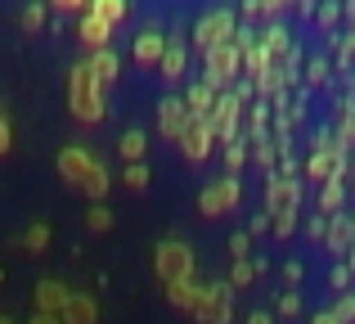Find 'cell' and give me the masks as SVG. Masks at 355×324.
Returning <instances> with one entry per match:
<instances>
[{
    "mask_svg": "<svg viewBox=\"0 0 355 324\" xmlns=\"http://www.w3.org/2000/svg\"><path fill=\"white\" fill-rule=\"evenodd\" d=\"M59 176L72 185V189H81L86 198H99V203H104L108 171H104V162H99L90 149H81V144H63V149H59Z\"/></svg>",
    "mask_w": 355,
    "mask_h": 324,
    "instance_id": "cell-1",
    "label": "cell"
},
{
    "mask_svg": "<svg viewBox=\"0 0 355 324\" xmlns=\"http://www.w3.org/2000/svg\"><path fill=\"white\" fill-rule=\"evenodd\" d=\"M68 108L77 122H99L104 117V86L95 81V72L86 68V63H77V68L68 72Z\"/></svg>",
    "mask_w": 355,
    "mask_h": 324,
    "instance_id": "cell-2",
    "label": "cell"
},
{
    "mask_svg": "<svg viewBox=\"0 0 355 324\" xmlns=\"http://www.w3.org/2000/svg\"><path fill=\"white\" fill-rule=\"evenodd\" d=\"M153 275L166 284V289H175V284H193V253H189V244H180V239H162V244L153 248Z\"/></svg>",
    "mask_w": 355,
    "mask_h": 324,
    "instance_id": "cell-3",
    "label": "cell"
},
{
    "mask_svg": "<svg viewBox=\"0 0 355 324\" xmlns=\"http://www.w3.org/2000/svg\"><path fill=\"white\" fill-rule=\"evenodd\" d=\"M234 203H239V180L234 176H220V180H211L207 189L198 194V212L202 216H225Z\"/></svg>",
    "mask_w": 355,
    "mask_h": 324,
    "instance_id": "cell-4",
    "label": "cell"
},
{
    "mask_svg": "<svg viewBox=\"0 0 355 324\" xmlns=\"http://www.w3.org/2000/svg\"><path fill=\"white\" fill-rule=\"evenodd\" d=\"M230 32H234V14L230 9H216V14H207L198 27H193V41H198V50H216V45L230 41Z\"/></svg>",
    "mask_w": 355,
    "mask_h": 324,
    "instance_id": "cell-5",
    "label": "cell"
},
{
    "mask_svg": "<svg viewBox=\"0 0 355 324\" xmlns=\"http://www.w3.org/2000/svg\"><path fill=\"white\" fill-rule=\"evenodd\" d=\"M239 54H243V41H225L216 50H207V81L211 86H225L239 68Z\"/></svg>",
    "mask_w": 355,
    "mask_h": 324,
    "instance_id": "cell-6",
    "label": "cell"
},
{
    "mask_svg": "<svg viewBox=\"0 0 355 324\" xmlns=\"http://www.w3.org/2000/svg\"><path fill=\"white\" fill-rule=\"evenodd\" d=\"M189 316H198L202 324H230V289H198Z\"/></svg>",
    "mask_w": 355,
    "mask_h": 324,
    "instance_id": "cell-7",
    "label": "cell"
},
{
    "mask_svg": "<svg viewBox=\"0 0 355 324\" xmlns=\"http://www.w3.org/2000/svg\"><path fill=\"white\" fill-rule=\"evenodd\" d=\"M211 126H207V117H189V126L180 131V149H184V158L189 162H202L211 153Z\"/></svg>",
    "mask_w": 355,
    "mask_h": 324,
    "instance_id": "cell-8",
    "label": "cell"
},
{
    "mask_svg": "<svg viewBox=\"0 0 355 324\" xmlns=\"http://www.w3.org/2000/svg\"><path fill=\"white\" fill-rule=\"evenodd\" d=\"M184 126H189V108H184V99H166V104H157V131H162L166 140H180Z\"/></svg>",
    "mask_w": 355,
    "mask_h": 324,
    "instance_id": "cell-9",
    "label": "cell"
},
{
    "mask_svg": "<svg viewBox=\"0 0 355 324\" xmlns=\"http://www.w3.org/2000/svg\"><path fill=\"white\" fill-rule=\"evenodd\" d=\"M59 320L63 324H99V302L86 298V293H72L68 307L59 311Z\"/></svg>",
    "mask_w": 355,
    "mask_h": 324,
    "instance_id": "cell-10",
    "label": "cell"
},
{
    "mask_svg": "<svg viewBox=\"0 0 355 324\" xmlns=\"http://www.w3.org/2000/svg\"><path fill=\"white\" fill-rule=\"evenodd\" d=\"M68 298H72V293L63 289L59 280H41V284H36V311H45V316H59V311L68 307Z\"/></svg>",
    "mask_w": 355,
    "mask_h": 324,
    "instance_id": "cell-11",
    "label": "cell"
},
{
    "mask_svg": "<svg viewBox=\"0 0 355 324\" xmlns=\"http://www.w3.org/2000/svg\"><path fill=\"white\" fill-rule=\"evenodd\" d=\"M108 36H113V27H108L104 18H95V14L86 9V14H81V45L95 54V50H104V45H108Z\"/></svg>",
    "mask_w": 355,
    "mask_h": 324,
    "instance_id": "cell-12",
    "label": "cell"
},
{
    "mask_svg": "<svg viewBox=\"0 0 355 324\" xmlns=\"http://www.w3.org/2000/svg\"><path fill=\"white\" fill-rule=\"evenodd\" d=\"M162 54H166V36H157V32L135 36V63H144V68H157V63H162Z\"/></svg>",
    "mask_w": 355,
    "mask_h": 324,
    "instance_id": "cell-13",
    "label": "cell"
},
{
    "mask_svg": "<svg viewBox=\"0 0 355 324\" xmlns=\"http://www.w3.org/2000/svg\"><path fill=\"white\" fill-rule=\"evenodd\" d=\"M86 68L95 72V81H99V86H108V81L117 77V54L104 45V50H95V54H90V63H86Z\"/></svg>",
    "mask_w": 355,
    "mask_h": 324,
    "instance_id": "cell-14",
    "label": "cell"
},
{
    "mask_svg": "<svg viewBox=\"0 0 355 324\" xmlns=\"http://www.w3.org/2000/svg\"><path fill=\"white\" fill-rule=\"evenodd\" d=\"M86 9H90V14H95V18H104L108 27H117L121 18H126V0H90Z\"/></svg>",
    "mask_w": 355,
    "mask_h": 324,
    "instance_id": "cell-15",
    "label": "cell"
},
{
    "mask_svg": "<svg viewBox=\"0 0 355 324\" xmlns=\"http://www.w3.org/2000/svg\"><path fill=\"white\" fill-rule=\"evenodd\" d=\"M157 68H162L166 81H175L184 72V45H171V41H166V54H162V63H157Z\"/></svg>",
    "mask_w": 355,
    "mask_h": 324,
    "instance_id": "cell-16",
    "label": "cell"
},
{
    "mask_svg": "<svg viewBox=\"0 0 355 324\" xmlns=\"http://www.w3.org/2000/svg\"><path fill=\"white\" fill-rule=\"evenodd\" d=\"M117 149H121V158H126V167H130V162H139V158H144V149H148L144 131H126V135H121V144H117Z\"/></svg>",
    "mask_w": 355,
    "mask_h": 324,
    "instance_id": "cell-17",
    "label": "cell"
},
{
    "mask_svg": "<svg viewBox=\"0 0 355 324\" xmlns=\"http://www.w3.org/2000/svg\"><path fill=\"white\" fill-rule=\"evenodd\" d=\"M86 225L95 230V235H104V230L113 225V212H108L104 203H95V207H90V216H86Z\"/></svg>",
    "mask_w": 355,
    "mask_h": 324,
    "instance_id": "cell-18",
    "label": "cell"
},
{
    "mask_svg": "<svg viewBox=\"0 0 355 324\" xmlns=\"http://www.w3.org/2000/svg\"><path fill=\"white\" fill-rule=\"evenodd\" d=\"M121 180H126L130 189H144V185H148V167H144V162H130V167H126V176H121Z\"/></svg>",
    "mask_w": 355,
    "mask_h": 324,
    "instance_id": "cell-19",
    "label": "cell"
},
{
    "mask_svg": "<svg viewBox=\"0 0 355 324\" xmlns=\"http://www.w3.org/2000/svg\"><path fill=\"white\" fill-rule=\"evenodd\" d=\"M23 244H27V248H45V244H50V230H45V225H32V230L23 235Z\"/></svg>",
    "mask_w": 355,
    "mask_h": 324,
    "instance_id": "cell-20",
    "label": "cell"
},
{
    "mask_svg": "<svg viewBox=\"0 0 355 324\" xmlns=\"http://www.w3.org/2000/svg\"><path fill=\"white\" fill-rule=\"evenodd\" d=\"M50 5L59 9V14H77V9L86 14V5H90V0H50Z\"/></svg>",
    "mask_w": 355,
    "mask_h": 324,
    "instance_id": "cell-21",
    "label": "cell"
},
{
    "mask_svg": "<svg viewBox=\"0 0 355 324\" xmlns=\"http://www.w3.org/2000/svg\"><path fill=\"white\" fill-rule=\"evenodd\" d=\"M9 144H14V131H9V122H5V117H0V158H5V153H9Z\"/></svg>",
    "mask_w": 355,
    "mask_h": 324,
    "instance_id": "cell-22",
    "label": "cell"
},
{
    "mask_svg": "<svg viewBox=\"0 0 355 324\" xmlns=\"http://www.w3.org/2000/svg\"><path fill=\"white\" fill-rule=\"evenodd\" d=\"M252 280V271H248V262H239L234 266V275H230V284H248Z\"/></svg>",
    "mask_w": 355,
    "mask_h": 324,
    "instance_id": "cell-23",
    "label": "cell"
},
{
    "mask_svg": "<svg viewBox=\"0 0 355 324\" xmlns=\"http://www.w3.org/2000/svg\"><path fill=\"white\" fill-rule=\"evenodd\" d=\"M311 324H342V316H338V311H324V316H315Z\"/></svg>",
    "mask_w": 355,
    "mask_h": 324,
    "instance_id": "cell-24",
    "label": "cell"
},
{
    "mask_svg": "<svg viewBox=\"0 0 355 324\" xmlns=\"http://www.w3.org/2000/svg\"><path fill=\"white\" fill-rule=\"evenodd\" d=\"M27 324H63V320H59V316H45V311H36V316L27 320Z\"/></svg>",
    "mask_w": 355,
    "mask_h": 324,
    "instance_id": "cell-25",
    "label": "cell"
},
{
    "mask_svg": "<svg viewBox=\"0 0 355 324\" xmlns=\"http://www.w3.org/2000/svg\"><path fill=\"white\" fill-rule=\"evenodd\" d=\"M248 324H270V316H266V311H257V316H248Z\"/></svg>",
    "mask_w": 355,
    "mask_h": 324,
    "instance_id": "cell-26",
    "label": "cell"
},
{
    "mask_svg": "<svg viewBox=\"0 0 355 324\" xmlns=\"http://www.w3.org/2000/svg\"><path fill=\"white\" fill-rule=\"evenodd\" d=\"M0 324H14V320H9V316H0Z\"/></svg>",
    "mask_w": 355,
    "mask_h": 324,
    "instance_id": "cell-27",
    "label": "cell"
}]
</instances>
